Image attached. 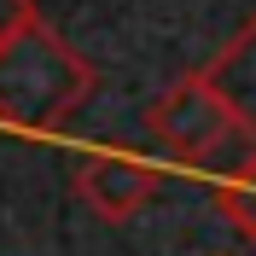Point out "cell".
Wrapping results in <instances>:
<instances>
[{
    "instance_id": "1",
    "label": "cell",
    "mask_w": 256,
    "mask_h": 256,
    "mask_svg": "<svg viewBox=\"0 0 256 256\" xmlns=\"http://www.w3.org/2000/svg\"><path fill=\"white\" fill-rule=\"evenodd\" d=\"M99 76L47 18L18 30L0 47V122L24 134H58L70 116L94 99Z\"/></svg>"
},
{
    "instance_id": "2",
    "label": "cell",
    "mask_w": 256,
    "mask_h": 256,
    "mask_svg": "<svg viewBox=\"0 0 256 256\" xmlns=\"http://www.w3.org/2000/svg\"><path fill=\"white\" fill-rule=\"evenodd\" d=\"M146 134L169 152L175 163H210L233 134H244L233 105L216 94V82L204 70L180 76L175 88H163L152 105H146Z\"/></svg>"
},
{
    "instance_id": "3",
    "label": "cell",
    "mask_w": 256,
    "mask_h": 256,
    "mask_svg": "<svg viewBox=\"0 0 256 256\" xmlns=\"http://www.w3.org/2000/svg\"><path fill=\"white\" fill-rule=\"evenodd\" d=\"M158 169L122 146H88L76 158V198L94 210L99 222H134L158 198Z\"/></svg>"
},
{
    "instance_id": "4",
    "label": "cell",
    "mask_w": 256,
    "mask_h": 256,
    "mask_svg": "<svg viewBox=\"0 0 256 256\" xmlns=\"http://www.w3.org/2000/svg\"><path fill=\"white\" fill-rule=\"evenodd\" d=\"M204 76L216 82V94L233 105L239 128L250 134V146H256V18H250V24H244V30L204 64Z\"/></svg>"
},
{
    "instance_id": "5",
    "label": "cell",
    "mask_w": 256,
    "mask_h": 256,
    "mask_svg": "<svg viewBox=\"0 0 256 256\" xmlns=\"http://www.w3.org/2000/svg\"><path fill=\"white\" fill-rule=\"evenodd\" d=\"M216 210L256 244V146L244 152V163H233V169L216 180Z\"/></svg>"
},
{
    "instance_id": "6",
    "label": "cell",
    "mask_w": 256,
    "mask_h": 256,
    "mask_svg": "<svg viewBox=\"0 0 256 256\" xmlns=\"http://www.w3.org/2000/svg\"><path fill=\"white\" fill-rule=\"evenodd\" d=\"M35 18H41V12H35V0H0V47H6L18 30H30Z\"/></svg>"
}]
</instances>
